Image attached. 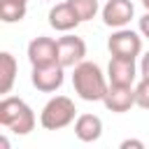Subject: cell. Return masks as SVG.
I'll return each instance as SVG.
<instances>
[{
    "label": "cell",
    "instance_id": "obj_1",
    "mask_svg": "<svg viewBox=\"0 0 149 149\" xmlns=\"http://www.w3.org/2000/svg\"><path fill=\"white\" fill-rule=\"evenodd\" d=\"M72 86H74V93L86 100V102H98L105 98L107 93V79L100 70L98 63H91V61H81L74 65V72H72Z\"/></svg>",
    "mask_w": 149,
    "mask_h": 149
},
{
    "label": "cell",
    "instance_id": "obj_2",
    "mask_svg": "<svg viewBox=\"0 0 149 149\" xmlns=\"http://www.w3.org/2000/svg\"><path fill=\"white\" fill-rule=\"evenodd\" d=\"M0 123L14 135H28L35 128V112L21 98L5 95L0 100Z\"/></svg>",
    "mask_w": 149,
    "mask_h": 149
},
{
    "label": "cell",
    "instance_id": "obj_3",
    "mask_svg": "<svg viewBox=\"0 0 149 149\" xmlns=\"http://www.w3.org/2000/svg\"><path fill=\"white\" fill-rule=\"evenodd\" d=\"M77 116V107L68 95H54L40 112V123L44 130H61L70 126Z\"/></svg>",
    "mask_w": 149,
    "mask_h": 149
},
{
    "label": "cell",
    "instance_id": "obj_4",
    "mask_svg": "<svg viewBox=\"0 0 149 149\" xmlns=\"http://www.w3.org/2000/svg\"><path fill=\"white\" fill-rule=\"evenodd\" d=\"M107 49L112 56L119 58H137L142 54V37L135 30L116 28V33H112L107 40Z\"/></svg>",
    "mask_w": 149,
    "mask_h": 149
},
{
    "label": "cell",
    "instance_id": "obj_5",
    "mask_svg": "<svg viewBox=\"0 0 149 149\" xmlns=\"http://www.w3.org/2000/svg\"><path fill=\"white\" fill-rule=\"evenodd\" d=\"M63 79H65V68L61 63H49V65H37L33 68V74H30V81L37 91L42 93H54L63 86Z\"/></svg>",
    "mask_w": 149,
    "mask_h": 149
},
{
    "label": "cell",
    "instance_id": "obj_6",
    "mask_svg": "<svg viewBox=\"0 0 149 149\" xmlns=\"http://www.w3.org/2000/svg\"><path fill=\"white\" fill-rule=\"evenodd\" d=\"M58 44V63L63 68H74L86 56V42L77 35H63L56 40Z\"/></svg>",
    "mask_w": 149,
    "mask_h": 149
},
{
    "label": "cell",
    "instance_id": "obj_7",
    "mask_svg": "<svg viewBox=\"0 0 149 149\" xmlns=\"http://www.w3.org/2000/svg\"><path fill=\"white\" fill-rule=\"evenodd\" d=\"M28 61L33 68L37 65H49V63H58V44L51 37H35L28 44Z\"/></svg>",
    "mask_w": 149,
    "mask_h": 149
},
{
    "label": "cell",
    "instance_id": "obj_8",
    "mask_svg": "<svg viewBox=\"0 0 149 149\" xmlns=\"http://www.w3.org/2000/svg\"><path fill=\"white\" fill-rule=\"evenodd\" d=\"M135 14V7L130 0H107L102 7V23L109 28H126Z\"/></svg>",
    "mask_w": 149,
    "mask_h": 149
},
{
    "label": "cell",
    "instance_id": "obj_9",
    "mask_svg": "<svg viewBox=\"0 0 149 149\" xmlns=\"http://www.w3.org/2000/svg\"><path fill=\"white\" fill-rule=\"evenodd\" d=\"M102 102H105V107L109 112L123 114L135 105V88L133 86H121V84H109Z\"/></svg>",
    "mask_w": 149,
    "mask_h": 149
},
{
    "label": "cell",
    "instance_id": "obj_10",
    "mask_svg": "<svg viewBox=\"0 0 149 149\" xmlns=\"http://www.w3.org/2000/svg\"><path fill=\"white\" fill-rule=\"evenodd\" d=\"M107 79H109V84L133 86V81L137 79L135 58H119V56H112V61H109V65H107Z\"/></svg>",
    "mask_w": 149,
    "mask_h": 149
},
{
    "label": "cell",
    "instance_id": "obj_11",
    "mask_svg": "<svg viewBox=\"0 0 149 149\" xmlns=\"http://www.w3.org/2000/svg\"><path fill=\"white\" fill-rule=\"evenodd\" d=\"M81 23V19L77 16V12L72 9L70 2H58L49 9V26L58 33H70Z\"/></svg>",
    "mask_w": 149,
    "mask_h": 149
},
{
    "label": "cell",
    "instance_id": "obj_12",
    "mask_svg": "<svg viewBox=\"0 0 149 149\" xmlns=\"http://www.w3.org/2000/svg\"><path fill=\"white\" fill-rule=\"evenodd\" d=\"M74 135L81 142H98L102 135V119L95 114H79L74 119Z\"/></svg>",
    "mask_w": 149,
    "mask_h": 149
},
{
    "label": "cell",
    "instance_id": "obj_13",
    "mask_svg": "<svg viewBox=\"0 0 149 149\" xmlns=\"http://www.w3.org/2000/svg\"><path fill=\"white\" fill-rule=\"evenodd\" d=\"M16 58L9 54V51H2L0 54V93H9L12 86H14V79H16Z\"/></svg>",
    "mask_w": 149,
    "mask_h": 149
},
{
    "label": "cell",
    "instance_id": "obj_14",
    "mask_svg": "<svg viewBox=\"0 0 149 149\" xmlns=\"http://www.w3.org/2000/svg\"><path fill=\"white\" fill-rule=\"evenodd\" d=\"M28 5L26 2H16V0H0V19L5 23H16L26 16Z\"/></svg>",
    "mask_w": 149,
    "mask_h": 149
},
{
    "label": "cell",
    "instance_id": "obj_15",
    "mask_svg": "<svg viewBox=\"0 0 149 149\" xmlns=\"http://www.w3.org/2000/svg\"><path fill=\"white\" fill-rule=\"evenodd\" d=\"M81 21H91L98 14V0H68Z\"/></svg>",
    "mask_w": 149,
    "mask_h": 149
},
{
    "label": "cell",
    "instance_id": "obj_16",
    "mask_svg": "<svg viewBox=\"0 0 149 149\" xmlns=\"http://www.w3.org/2000/svg\"><path fill=\"white\" fill-rule=\"evenodd\" d=\"M135 105L142 109H149V79H144V77L135 86Z\"/></svg>",
    "mask_w": 149,
    "mask_h": 149
},
{
    "label": "cell",
    "instance_id": "obj_17",
    "mask_svg": "<svg viewBox=\"0 0 149 149\" xmlns=\"http://www.w3.org/2000/svg\"><path fill=\"white\" fill-rule=\"evenodd\" d=\"M137 26H140V33H142V37H147V40H149V12H147V14L140 19V23H137Z\"/></svg>",
    "mask_w": 149,
    "mask_h": 149
},
{
    "label": "cell",
    "instance_id": "obj_18",
    "mask_svg": "<svg viewBox=\"0 0 149 149\" xmlns=\"http://www.w3.org/2000/svg\"><path fill=\"white\" fill-rule=\"evenodd\" d=\"M140 74L144 77V79H149V51L142 56V61H140Z\"/></svg>",
    "mask_w": 149,
    "mask_h": 149
},
{
    "label": "cell",
    "instance_id": "obj_19",
    "mask_svg": "<svg viewBox=\"0 0 149 149\" xmlns=\"http://www.w3.org/2000/svg\"><path fill=\"white\" fill-rule=\"evenodd\" d=\"M130 147L133 149H144V142L142 140H123L121 142V149H130Z\"/></svg>",
    "mask_w": 149,
    "mask_h": 149
},
{
    "label": "cell",
    "instance_id": "obj_20",
    "mask_svg": "<svg viewBox=\"0 0 149 149\" xmlns=\"http://www.w3.org/2000/svg\"><path fill=\"white\" fill-rule=\"evenodd\" d=\"M142 5H144V9L149 12V0H142Z\"/></svg>",
    "mask_w": 149,
    "mask_h": 149
},
{
    "label": "cell",
    "instance_id": "obj_21",
    "mask_svg": "<svg viewBox=\"0 0 149 149\" xmlns=\"http://www.w3.org/2000/svg\"><path fill=\"white\" fill-rule=\"evenodd\" d=\"M16 2H26V5H28V0H16Z\"/></svg>",
    "mask_w": 149,
    "mask_h": 149
}]
</instances>
